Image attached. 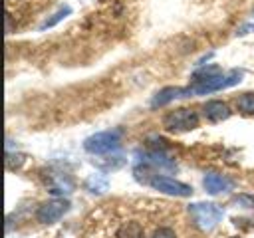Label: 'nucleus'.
I'll return each instance as SVG.
<instances>
[{"mask_svg":"<svg viewBox=\"0 0 254 238\" xmlns=\"http://www.w3.org/2000/svg\"><path fill=\"white\" fill-rule=\"evenodd\" d=\"M165 127L169 131H190L198 125V115L192 111V109H187V107H181V109H175L171 111L167 117H165Z\"/></svg>","mask_w":254,"mask_h":238,"instance_id":"obj_4","label":"nucleus"},{"mask_svg":"<svg viewBox=\"0 0 254 238\" xmlns=\"http://www.w3.org/2000/svg\"><path fill=\"white\" fill-rule=\"evenodd\" d=\"M119 141H121V131L119 129L101 131V133H95V135L87 137L83 141V149L91 155H105V153L115 151L119 147Z\"/></svg>","mask_w":254,"mask_h":238,"instance_id":"obj_3","label":"nucleus"},{"mask_svg":"<svg viewBox=\"0 0 254 238\" xmlns=\"http://www.w3.org/2000/svg\"><path fill=\"white\" fill-rule=\"evenodd\" d=\"M67 210H69V202H67V200H64V198H54V200L44 202V204L38 208L36 218H38V222H42V224H54V222H58Z\"/></svg>","mask_w":254,"mask_h":238,"instance_id":"obj_5","label":"nucleus"},{"mask_svg":"<svg viewBox=\"0 0 254 238\" xmlns=\"http://www.w3.org/2000/svg\"><path fill=\"white\" fill-rule=\"evenodd\" d=\"M248 30H254V24H248V26L240 28V30L236 32V36H244V34H248Z\"/></svg>","mask_w":254,"mask_h":238,"instance_id":"obj_16","label":"nucleus"},{"mask_svg":"<svg viewBox=\"0 0 254 238\" xmlns=\"http://www.w3.org/2000/svg\"><path fill=\"white\" fill-rule=\"evenodd\" d=\"M240 79H242V71H238V69H230L228 73H222L220 67L210 65V67H204V69L196 71L192 85L187 87V89H189V95L190 93L204 95V93H212V91L236 85V83H240Z\"/></svg>","mask_w":254,"mask_h":238,"instance_id":"obj_1","label":"nucleus"},{"mask_svg":"<svg viewBox=\"0 0 254 238\" xmlns=\"http://www.w3.org/2000/svg\"><path fill=\"white\" fill-rule=\"evenodd\" d=\"M149 184L155 190L171 194V196H190V192H192V188L189 184H185L181 180H175V178H169V177H153Z\"/></svg>","mask_w":254,"mask_h":238,"instance_id":"obj_6","label":"nucleus"},{"mask_svg":"<svg viewBox=\"0 0 254 238\" xmlns=\"http://www.w3.org/2000/svg\"><path fill=\"white\" fill-rule=\"evenodd\" d=\"M232 204L242 208H254V194H236L232 198Z\"/></svg>","mask_w":254,"mask_h":238,"instance_id":"obj_14","label":"nucleus"},{"mask_svg":"<svg viewBox=\"0 0 254 238\" xmlns=\"http://www.w3.org/2000/svg\"><path fill=\"white\" fill-rule=\"evenodd\" d=\"M202 186L208 194H220V192H226L234 186L232 178L224 177V175H218V173H206L204 178H202Z\"/></svg>","mask_w":254,"mask_h":238,"instance_id":"obj_7","label":"nucleus"},{"mask_svg":"<svg viewBox=\"0 0 254 238\" xmlns=\"http://www.w3.org/2000/svg\"><path fill=\"white\" fill-rule=\"evenodd\" d=\"M107 186H109V180H107V177L101 175V173H93V175H89V177L85 178V188H87L89 192L101 194V192L107 190Z\"/></svg>","mask_w":254,"mask_h":238,"instance_id":"obj_10","label":"nucleus"},{"mask_svg":"<svg viewBox=\"0 0 254 238\" xmlns=\"http://www.w3.org/2000/svg\"><path fill=\"white\" fill-rule=\"evenodd\" d=\"M204 117L212 123H218V121H224L230 117V109L222 101H208L204 105Z\"/></svg>","mask_w":254,"mask_h":238,"instance_id":"obj_9","label":"nucleus"},{"mask_svg":"<svg viewBox=\"0 0 254 238\" xmlns=\"http://www.w3.org/2000/svg\"><path fill=\"white\" fill-rule=\"evenodd\" d=\"M236 107H238L242 113H246V115H254V93H244V95H240L238 101H236Z\"/></svg>","mask_w":254,"mask_h":238,"instance_id":"obj_13","label":"nucleus"},{"mask_svg":"<svg viewBox=\"0 0 254 238\" xmlns=\"http://www.w3.org/2000/svg\"><path fill=\"white\" fill-rule=\"evenodd\" d=\"M69 12H71V8H69V6H62V8H58V12H54V14H52V18H46V20L40 24V30L54 28V26H56L58 22H62Z\"/></svg>","mask_w":254,"mask_h":238,"instance_id":"obj_12","label":"nucleus"},{"mask_svg":"<svg viewBox=\"0 0 254 238\" xmlns=\"http://www.w3.org/2000/svg\"><path fill=\"white\" fill-rule=\"evenodd\" d=\"M189 95V89H183V87H165L161 91H157L151 99V107H163L167 103H171L173 99L177 97H185Z\"/></svg>","mask_w":254,"mask_h":238,"instance_id":"obj_8","label":"nucleus"},{"mask_svg":"<svg viewBox=\"0 0 254 238\" xmlns=\"http://www.w3.org/2000/svg\"><path fill=\"white\" fill-rule=\"evenodd\" d=\"M153 238H177V236H175V232L171 228H159V230H155Z\"/></svg>","mask_w":254,"mask_h":238,"instance_id":"obj_15","label":"nucleus"},{"mask_svg":"<svg viewBox=\"0 0 254 238\" xmlns=\"http://www.w3.org/2000/svg\"><path fill=\"white\" fill-rule=\"evenodd\" d=\"M189 212L200 230H212L224 216V210L214 202H192L189 204Z\"/></svg>","mask_w":254,"mask_h":238,"instance_id":"obj_2","label":"nucleus"},{"mask_svg":"<svg viewBox=\"0 0 254 238\" xmlns=\"http://www.w3.org/2000/svg\"><path fill=\"white\" fill-rule=\"evenodd\" d=\"M115 238H145V230L139 222H125L117 230Z\"/></svg>","mask_w":254,"mask_h":238,"instance_id":"obj_11","label":"nucleus"}]
</instances>
